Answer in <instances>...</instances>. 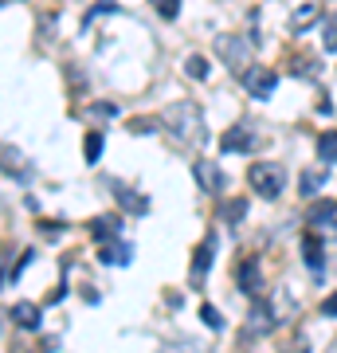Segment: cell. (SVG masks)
Here are the masks:
<instances>
[{
	"label": "cell",
	"instance_id": "obj_16",
	"mask_svg": "<svg viewBox=\"0 0 337 353\" xmlns=\"http://www.w3.org/2000/svg\"><path fill=\"white\" fill-rule=\"evenodd\" d=\"M318 157L329 161V165H337V130H329V134L318 138Z\"/></svg>",
	"mask_w": 337,
	"mask_h": 353
},
{
	"label": "cell",
	"instance_id": "obj_12",
	"mask_svg": "<svg viewBox=\"0 0 337 353\" xmlns=\"http://www.w3.org/2000/svg\"><path fill=\"white\" fill-rule=\"evenodd\" d=\"M236 283H239V290H247V294H259V263H255V259H243V263H239Z\"/></svg>",
	"mask_w": 337,
	"mask_h": 353
},
{
	"label": "cell",
	"instance_id": "obj_20",
	"mask_svg": "<svg viewBox=\"0 0 337 353\" xmlns=\"http://www.w3.org/2000/svg\"><path fill=\"white\" fill-rule=\"evenodd\" d=\"M322 185H325V173H322V169H306V173H302V185H298V189H302V192H318Z\"/></svg>",
	"mask_w": 337,
	"mask_h": 353
},
{
	"label": "cell",
	"instance_id": "obj_26",
	"mask_svg": "<svg viewBox=\"0 0 337 353\" xmlns=\"http://www.w3.org/2000/svg\"><path fill=\"white\" fill-rule=\"evenodd\" d=\"M157 126L161 122H153V118H138V122H130V134H153Z\"/></svg>",
	"mask_w": 337,
	"mask_h": 353
},
{
	"label": "cell",
	"instance_id": "obj_4",
	"mask_svg": "<svg viewBox=\"0 0 337 353\" xmlns=\"http://www.w3.org/2000/svg\"><path fill=\"white\" fill-rule=\"evenodd\" d=\"M278 87V71H271V67H251V71H243V90H247L251 99H271Z\"/></svg>",
	"mask_w": 337,
	"mask_h": 353
},
{
	"label": "cell",
	"instance_id": "obj_22",
	"mask_svg": "<svg viewBox=\"0 0 337 353\" xmlns=\"http://www.w3.org/2000/svg\"><path fill=\"white\" fill-rule=\"evenodd\" d=\"M200 322H204V326H212V330H224V314H220V310H216V306H200Z\"/></svg>",
	"mask_w": 337,
	"mask_h": 353
},
{
	"label": "cell",
	"instance_id": "obj_8",
	"mask_svg": "<svg viewBox=\"0 0 337 353\" xmlns=\"http://www.w3.org/2000/svg\"><path fill=\"white\" fill-rule=\"evenodd\" d=\"M192 173H196V185L204 192H212V196L216 192H224V169H220L216 161H196L192 165Z\"/></svg>",
	"mask_w": 337,
	"mask_h": 353
},
{
	"label": "cell",
	"instance_id": "obj_5",
	"mask_svg": "<svg viewBox=\"0 0 337 353\" xmlns=\"http://www.w3.org/2000/svg\"><path fill=\"white\" fill-rule=\"evenodd\" d=\"M263 141H259V134L251 126H232V130H224V138H220V150L224 153H251V150H259Z\"/></svg>",
	"mask_w": 337,
	"mask_h": 353
},
{
	"label": "cell",
	"instance_id": "obj_1",
	"mask_svg": "<svg viewBox=\"0 0 337 353\" xmlns=\"http://www.w3.org/2000/svg\"><path fill=\"white\" fill-rule=\"evenodd\" d=\"M161 126L169 130V138H173L181 150L208 145V126H204V114H200L196 102H173V106L161 114Z\"/></svg>",
	"mask_w": 337,
	"mask_h": 353
},
{
	"label": "cell",
	"instance_id": "obj_28",
	"mask_svg": "<svg viewBox=\"0 0 337 353\" xmlns=\"http://www.w3.org/2000/svg\"><path fill=\"white\" fill-rule=\"evenodd\" d=\"M329 353H337V341H334V345H329Z\"/></svg>",
	"mask_w": 337,
	"mask_h": 353
},
{
	"label": "cell",
	"instance_id": "obj_24",
	"mask_svg": "<svg viewBox=\"0 0 337 353\" xmlns=\"http://www.w3.org/2000/svg\"><path fill=\"white\" fill-rule=\"evenodd\" d=\"M322 43H325V51H337V16H329V20H325V28H322Z\"/></svg>",
	"mask_w": 337,
	"mask_h": 353
},
{
	"label": "cell",
	"instance_id": "obj_23",
	"mask_svg": "<svg viewBox=\"0 0 337 353\" xmlns=\"http://www.w3.org/2000/svg\"><path fill=\"white\" fill-rule=\"evenodd\" d=\"M153 8H157V16H165V20H176V12H181V0H150Z\"/></svg>",
	"mask_w": 337,
	"mask_h": 353
},
{
	"label": "cell",
	"instance_id": "obj_6",
	"mask_svg": "<svg viewBox=\"0 0 337 353\" xmlns=\"http://www.w3.org/2000/svg\"><path fill=\"white\" fill-rule=\"evenodd\" d=\"M212 259H216V240L208 236V240H204L196 252H192V267H188V283H192V287H204V279H208V267H212Z\"/></svg>",
	"mask_w": 337,
	"mask_h": 353
},
{
	"label": "cell",
	"instance_id": "obj_14",
	"mask_svg": "<svg viewBox=\"0 0 337 353\" xmlns=\"http://www.w3.org/2000/svg\"><path fill=\"white\" fill-rule=\"evenodd\" d=\"M118 216H94V220H90V236H94V240L99 243H106L110 240V236H118Z\"/></svg>",
	"mask_w": 337,
	"mask_h": 353
},
{
	"label": "cell",
	"instance_id": "obj_7",
	"mask_svg": "<svg viewBox=\"0 0 337 353\" xmlns=\"http://www.w3.org/2000/svg\"><path fill=\"white\" fill-rule=\"evenodd\" d=\"M110 192H114V201H118V208H125V212H150V196H141L138 189H130V185H122V181H110Z\"/></svg>",
	"mask_w": 337,
	"mask_h": 353
},
{
	"label": "cell",
	"instance_id": "obj_21",
	"mask_svg": "<svg viewBox=\"0 0 337 353\" xmlns=\"http://www.w3.org/2000/svg\"><path fill=\"white\" fill-rule=\"evenodd\" d=\"M185 71L192 79H208V59H204V55H188L185 59Z\"/></svg>",
	"mask_w": 337,
	"mask_h": 353
},
{
	"label": "cell",
	"instance_id": "obj_27",
	"mask_svg": "<svg viewBox=\"0 0 337 353\" xmlns=\"http://www.w3.org/2000/svg\"><path fill=\"white\" fill-rule=\"evenodd\" d=\"M322 314H325V318H337V290L329 294V299H325V303H322Z\"/></svg>",
	"mask_w": 337,
	"mask_h": 353
},
{
	"label": "cell",
	"instance_id": "obj_2",
	"mask_svg": "<svg viewBox=\"0 0 337 353\" xmlns=\"http://www.w3.org/2000/svg\"><path fill=\"white\" fill-rule=\"evenodd\" d=\"M247 185L259 192V196L275 201L278 192L287 189V173H283V165H275V161H255L247 169Z\"/></svg>",
	"mask_w": 337,
	"mask_h": 353
},
{
	"label": "cell",
	"instance_id": "obj_13",
	"mask_svg": "<svg viewBox=\"0 0 337 353\" xmlns=\"http://www.w3.org/2000/svg\"><path fill=\"white\" fill-rule=\"evenodd\" d=\"M12 322L20 330H39V306L36 303H16L12 306Z\"/></svg>",
	"mask_w": 337,
	"mask_h": 353
},
{
	"label": "cell",
	"instance_id": "obj_25",
	"mask_svg": "<svg viewBox=\"0 0 337 353\" xmlns=\"http://www.w3.org/2000/svg\"><path fill=\"white\" fill-rule=\"evenodd\" d=\"M114 114H118L114 102H94V106H90V118H114Z\"/></svg>",
	"mask_w": 337,
	"mask_h": 353
},
{
	"label": "cell",
	"instance_id": "obj_11",
	"mask_svg": "<svg viewBox=\"0 0 337 353\" xmlns=\"http://www.w3.org/2000/svg\"><path fill=\"white\" fill-rule=\"evenodd\" d=\"M318 16H322L318 4H302V8H294V12H290V32H310Z\"/></svg>",
	"mask_w": 337,
	"mask_h": 353
},
{
	"label": "cell",
	"instance_id": "obj_15",
	"mask_svg": "<svg viewBox=\"0 0 337 353\" xmlns=\"http://www.w3.org/2000/svg\"><path fill=\"white\" fill-rule=\"evenodd\" d=\"M302 255H306L310 271H322V243H318V236H306L302 240Z\"/></svg>",
	"mask_w": 337,
	"mask_h": 353
},
{
	"label": "cell",
	"instance_id": "obj_17",
	"mask_svg": "<svg viewBox=\"0 0 337 353\" xmlns=\"http://www.w3.org/2000/svg\"><path fill=\"white\" fill-rule=\"evenodd\" d=\"M334 216H337V204L334 201H318L310 212H306V220H310V224H325V220H334Z\"/></svg>",
	"mask_w": 337,
	"mask_h": 353
},
{
	"label": "cell",
	"instance_id": "obj_9",
	"mask_svg": "<svg viewBox=\"0 0 337 353\" xmlns=\"http://www.w3.org/2000/svg\"><path fill=\"white\" fill-rule=\"evenodd\" d=\"M99 259L106 267H125L130 259H134V248H130V240H110L99 248Z\"/></svg>",
	"mask_w": 337,
	"mask_h": 353
},
{
	"label": "cell",
	"instance_id": "obj_18",
	"mask_svg": "<svg viewBox=\"0 0 337 353\" xmlns=\"http://www.w3.org/2000/svg\"><path fill=\"white\" fill-rule=\"evenodd\" d=\"M83 157H87L90 165L102 157V134H99V130H90V134H87V141H83Z\"/></svg>",
	"mask_w": 337,
	"mask_h": 353
},
{
	"label": "cell",
	"instance_id": "obj_10",
	"mask_svg": "<svg viewBox=\"0 0 337 353\" xmlns=\"http://www.w3.org/2000/svg\"><path fill=\"white\" fill-rule=\"evenodd\" d=\"M275 326V314H271V306L267 303H255L247 314V326H243V334L247 338H259V334H267V330Z\"/></svg>",
	"mask_w": 337,
	"mask_h": 353
},
{
	"label": "cell",
	"instance_id": "obj_19",
	"mask_svg": "<svg viewBox=\"0 0 337 353\" xmlns=\"http://www.w3.org/2000/svg\"><path fill=\"white\" fill-rule=\"evenodd\" d=\"M243 216H247V201H243V196H236V201L224 204V220H227V224H239Z\"/></svg>",
	"mask_w": 337,
	"mask_h": 353
},
{
	"label": "cell",
	"instance_id": "obj_3",
	"mask_svg": "<svg viewBox=\"0 0 337 353\" xmlns=\"http://www.w3.org/2000/svg\"><path fill=\"white\" fill-rule=\"evenodd\" d=\"M216 55H220V63L232 67V71H251V43L243 36H236V32H224V36H216Z\"/></svg>",
	"mask_w": 337,
	"mask_h": 353
}]
</instances>
